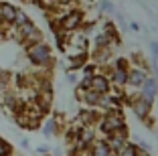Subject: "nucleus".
I'll return each instance as SVG.
<instances>
[{
	"mask_svg": "<svg viewBox=\"0 0 158 156\" xmlns=\"http://www.w3.org/2000/svg\"><path fill=\"white\" fill-rule=\"evenodd\" d=\"M95 128L103 134V136H112V134L120 132L126 128V120H124V112L122 110H112V112H103L102 118H99L98 126Z\"/></svg>",
	"mask_w": 158,
	"mask_h": 156,
	"instance_id": "1",
	"label": "nucleus"
},
{
	"mask_svg": "<svg viewBox=\"0 0 158 156\" xmlns=\"http://www.w3.org/2000/svg\"><path fill=\"white\" fill-rule=\"evenodd\" d=\"M27 59L31 61V65L39 69H51L53 65V51L45 41L37 43V45L27 47Z\"/></svg>",
	"mask_w": 158,
	"mask_h": 156,
	"instance_id": "2",
	"label": "nucleus"
},
{
	"mask_svg": "<svg viewBox=\"0 0 158 156\" xmlns=\"http://www.w3.org/2000/svg\"><path fill=\"white\" fill-rule=\"evenodd\" d=\"M10 31H12L14 39L23 47H31V45H37V43L43 41V32L37 28V24L33 20H28V23L20 24V27H10Z\"/></svg>",
	"mask_w": 158,
	"mask_h": 156,
	"instance_id": "3",
	"label": "nucleus"
},
{
	"mask_svg": "<svg viewBox=\"0 0 158 156\" xmlns=\"http://www.w3.org/2000/svg\"><path fill=\"white\" fill-rule=\"evenodd\" d=\"M128 71H130V65L126 59H116L112 65V71L107 75L110 83H112V87L116 89H124L126 83H128Z\"/></svg>",
	"mask_w": 158,
	"mask_h": 156,
	"instance_id": "4",
	"label": "nucleus"
},
{
	"mask_svg": "<svg viewBox=\"0 0 158 156\" xmlns=\"http://www.w3.org/2000/svg\"><path fill=\"white\" fill-rule=\"evenodd\" d=\"M87 77V89L99 93V95H106V93L112 91V83L107 79V75L103 73H93V75H85Z\"/></svg>",
	"mask_w": 158,
	"mask_h": 156,
	"instance_id": "5",
	"label": "nucleus"
},
{
	"mask_svg": "<svg viewBox=\"0 0 158 156\" xmlns=\"http://www.w3.org/2000/svg\"><path fill=\"white\" fill-rule=\"evenodd\" d=\"M128 101H130V108H132V112L136 114V118L148 122V120H150V112H152V103H150L148 99H144L140 93H136V95L132 97V99H128Z\"/></svg>",
	"mask_w": 158,
	"mask_h": 156,
	"instance_id": "6",
	"label": "nucleus"
},
{
	"mask_svg": "<svg viewBox=\"0 0 158 156\" xmlns=\"http://www.w3.org/2000/svg\"><path fill=\"white\" fill-rule=\"evenodd\" d=\"M146 77H150L148 71H146L144 67H130V71H128V83H126V87L132 89V91H138L140 87H142V83L146 81Z\"/></svg>",
	"mask_w": 158,
	"mask_h": 156,
	"instance_id": "7",
	"label": "nucleus"
},
{
	"mask_svg": "<svg viewBox=\"0 0 158 156\" xmlns=\"http://www.w3.org/2000/svg\"><path fill=\"white\" fill-rule=\"evenodd\" d=\"M106 142L110 144V148H112V152H114V156L118 154V152L122 150V148L126 146V144L130 142L128 140V128H124V130H120V132H116V134H112V136H107L106 138Z\"/></svg>",
	"mask_w": 158,
	"mask_h": 156,
	"instance_id": "8",
	"label": "nucleus"
},
{
	"mask_svg": "<svg viewBox=\"0 0 158 156\" xmlns=\"http://www.w3.org/2000/svg\"><path fill=\"white\" fill-rule=\"evenodd\" d=\"M16 14H19V8H16L12 2H8V0H2V2H0V16H2V23H4L6 27H12Z\"/></svg>",
	"mask_w": 158,
	"mask_h": 156,
	"instance_id": "9",
	"label": "nucleus"
},
{
	"mask_svg": "<svg viewBox=\"0 0 158 156\" xmlns=\"http://www.w3.org/2000/svg\"><path fill=\"white\" fill-rule=\"evenodd\" d=\"M87 156H114V152L106 138H95V142L87 148Z\"/></svg>",
	"mask_w": 158,
	"mask_h": 156,
	"instance_id": "10",
	"label": "nucleus"
},
{
	"mask_svg": "<svg viewBox=\"0 0 158 156\" xmlns=\"http://www.w3.org/2000/svg\"><path fill=\"white\" fill-rule=\"evenodd\" d=\"M138 93L144 99H148L150 103H154V97H156V93H158V81L154 77H146V81L142 83V87L138 89Z\"/></svg>",
	"mask_w": 158,
	"mask_h": 156,
	"instance_id": "11",
	"label": "nucleus"
},
{
	"mask_svg": "<svg viewBox=\"0 0 158 156\" xmlns=\"http://www.w3.org/2000/svg\"><path fill=\"white\" fill-rule=\"evenodd\" d=\"M57 130H59V124H57V120H47L45 124H43V134H45L47 138H49V136H55Z\"/></svg>",
	"mask_w": 158,
	"mask_h": 156,
	"instance_id": "12",
	"label": "nucleus"
},
{
	"mask_svg": "<svg viewBox=\"0 0 158 156\" xmlns=\"http://www.w3.org/2000/svg\"><path fill=\"white\" fill-rule=\"evenodd\" d=\"M116 156H140V148L136 146V144H132V142H128L124 148H122L120 152H118Z\"/></svg>",
	"mask_w": 158,
	"mask_h": 156,
	"instance_id": "13",
	"label": "nucleus"
},
{
	"mask_svg": "<svg viewBox=\"0 0 158 156\" xmlns=\"http://www.w3.org/2000/svg\"><path fill=\"white\" fill-rule=\"evenodd\" d=\"M0 156H12V146L0 138Z\"/></svg>",
	"mask_w": 158,
	"mask_h": 156,
	"instance_id": "14",
	"label": "nucleus"
},
{
	"mask_svg": "<svg viewBox=\"0 0 158 156\" xmlns=\"http://www.w3.org/2000/svg\"><path fill=\"white\" fill-rule=\"evenodd\" d=\"M28 16L23 12V10H19V14H16V19H14V23H12V27H20V24H24V23H28Z\"/></svg>",
	"mask_w": 158,
	"mask_h": 156,
	"instance_id": "15",
	"label": "nucleus"
},
{
	"mask_svg": "<svg viewBox=\"0 0 158 156\" xmlns=\"http://www.w3.org/2000/svg\"><path fill=\"white\" fill-rule=\"evenodd\" d=\"M102 8L103 10H112V6H110V2H106V0H103V2H102Z\"/></svg>",
	"mask_w": 158,
	"mask_h": 156,
	"instance_id": "16",
	"label": "nucleus"
},
{
	"mask_svg": "<svg viewBox=\"0 0 158 156\" xmlns=\"http://www.w3.org/2000/svg\"><path fill=\"white\" fill-rule=\"evenodd\" d=\"M39 152H41V154H49V148L47 146H39Z\"/></svg>",
	"mask_w": 158,
	"mask_h": 156,
	"instance_id": "17",
	"label": "nucleus"
},
{
	"mask_svg": "<svg viewBox=\"0 0 158 156\" xmlns=\"http://www.w3.org/2000/svg\"><path fill=\"white\" fill-rule=\"evenodd\" d=\"M152 49H154V53H156V57H158V43H154V45H152Z\"/></svg>",
	"mask_w": 158,
	"mask_h": 156,
	"instance_id": "18",
	"label": "nucleus"
},
{
	"mask_svg": "<svg viewBox=\"0 0 158 156\" xmlns=\"http://www.w3.org/2000/svg\"><path fill=\"white\" fill-rule=\"evenodd\" d=\"M140 156H154V154H150V152H140Z\"/></svg>",
	"mask_w": 158,
	"mask_h": 156,
	"instance_id": "19",
	"label": "nucleus"
},
{
	"mask_svg": "<svg viewBox=\"0 0 158 156\" xmlns=\"http://www.w3.org/2000/svg\"><path fill=\"white\" fill-rule=\"evenodd\" d=\"M4 27H6V24L2 23V16H0V31H2V28H4Z\"/></svg>",
	"mask_w": 158,
	"mask_h": 156,
	"instance_id": "20",
	"label": "nucleus"
},
{
	"mask_svg": "<svg viewBox=\"0 0 158 156\" xmlns=\"http://www.w3.org/2000/svg\"><path fill=\"white\" fill-rule=\"evenodd\" d=\"M45 156H49V154H45Z\"/></svg>",
	"mask_w": 158,
	"mask_h": 156,
	"instance_id": "21",
	"label": "nucleus"
}]
</instances>
